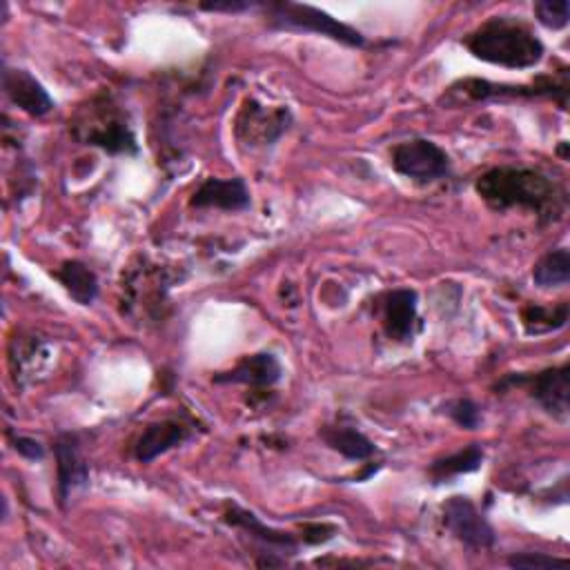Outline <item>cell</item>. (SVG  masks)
Instances as JSON below:
<instances>
[{"label":"cell","instance_id":"obj_1","mask_svg":"<svg viewBox=\"0 0 570 570\" xmlns=\"http://www.w3.org/2000/svg\"><path fill=\"white\" fill-rule=\"evenodd\" d=\"M474 189L492 209L523 207L541 220L559 218L566 207L563 191L546 174L525 167L488 169L476 178Z\"/></svg>","mask_w":570,"mask_h":570},{"label":"cell","instance_id":"obj_2","mask_svg":"<svg viewBox=\"0 0 570 570\" xmlns=\"http://www.w3.org/2000/svg\"><path fill=\"white\" fill-rule=\"evenodd\" d=\"M468 51L490 65L528 69L543 58V42L519 20L492 16L465 38Z\"/></svg>","mask_w":570,"mask_h":570},{"label":"cell","instance_id":"obj_3","mask_svg":"<svg viewBox=\"0 0 570 570\" xmlns=\"http://www.w3.org/2000/svg\"><path fill=\"white\" fill-rule=\"evenodd\" d=\"M69 129L78 142L100 147L109 154L134 156L138 151V142L129 127L127 114L109 96H96L85 102L71 116Z\"/></svg>","mask_w":570,"mask_h":570},{"label":"cell","instance_id":"obj_4","mask_svg":"<svg viewBox=\"0 0 570 570\" xmlns=\"http://www.w3.org/2000/svg\"><path fill=\"white\" fill-rule=\"evenodd\" d=\"M263 16L272 29H287V31H307L318 33L330 40H336L347 47H363L365 36L354 27L332 18L330 13L301 2H261Z\"/></svg>","mask_w":570,"mask_h":570},{"label":"cell","instance_id":"obj_5","mask_svg":"<svg viewBox=\"0 0 570 570\" xmlns=\"http://www.w3.org/2000/svg\"><path fill=\"white\" fill-rule=\"evenodd\" d=\"M505 385H525L530 396L554 419L566 421L570 410V367L568 363L537 374H508L497 390Z\"/></svg>","mask_w":570,"mask_h":570},{"label":"cell","instance_id":"obj_6","mask_svg":"<svg viewBox=\"0 0 570 570\" xmlns=\"http://www.w3.org/2000/svg\"><path fill=\"white\" fill-rule=\"evenodd\" d=\"M392 167L416 183H434L450 174V158L436 142L412 138L392 149Z\"/></svg>","mask_w":570,"mask_h":570},{"label":"cell","instance_id":"obj_7","mask_svg":"<svg viewBox=\"0 0 570 570\" xmlns=\"http://www.w3.org/2000/svg\"><path fill=\"white\" fill-rule=\"evenodd\" d=\"M292 114L287 107L267 109L256 100H245L236 118V136L245 145H274L287 131Z\"/></svg>","mask_w":570,"mask_h":570},{"label":"cell","instance_id":"obj_8","mask_svg":"<svg viewBox=\"0 0 570 570\" xmlns=\"http://www.w3.org/2000/svg\"><path fill=\"white\" fill-rule=\"evenodd\" d=\"M443 523L463 546L472 550H485L497 541L492 525L468 497H450L443 503Z\"/></svg>","mask_w":570,"mask_h":570},{"label":"cell","instance_id":"obj_9","mask_svg":"<svg viewBox=\"0 0 570 570\" xmlns=\"http://www.w3.org/2000/svg\"><path fill=\"white\" fill-rule=\"evenodd\" d=\"M461 87L474 100H485V98H497V96H525V98L548 96V98H554L563 109H566V102H568V78H566V73H561L559 80L541 76L530 85H497V82L470 78V80H463Z\"/></svg>","mask_w":570,"mask_h":570},{"label":"cell","instance_id":"obj_10","mask_svg":"<svg viewBox=\"0 0 570 570\" xmlns=\"http://www.w3.org/2000/svg\"><path fill=\"white\" fill-rule=\"evenodd\" d=\"M53 454H56V472H58V497L65 505L69 497L76 490L87 488L89 483V465L82 456L80 441L71 432H62L53 441Z\"/></svg>","mask_w":570,"mask_h":570},{"label":"cell","instance_id":"obj_11","mask_svg":"<svg viewBox=\"0 0 570 570\" xmlns=\"http://www.w3.org/2000/svg\"><path fill=\"white\" fill-rule=\"evenodd\" d=\"M191 432H194V421H187V419L154 421L140 432L134 445V454L140 463H149L163 452L185 443L191 436Z\"/></svg>","mask_w":570,"mask_h":570},{"label":"cell","instance_id":"obj_12","mask_svg":"<svg viewBox=\"0 0 570 570\" xmlns=\"http://www.w3.org/2000/svg\"><path fill=\"white\" fill-rule=\"evenodd\" d=\"M2 89L7 98L22 109L29 116H45L51 111L53 100L47 94V89L27 71L20 67H2Z\"/></svg>","mask_w":570,"mask_h":570},{"label":"cell","instance_id":"obj_13","mask_svg":"<svg viewBox=\"0 0 570 570\" xmlns=\"http://www.w3.org/2000/svg\"><path fill=\"white\" fill-rule=\"evenodd\" d=\"M191 207H216L225 212H238L249 207V189L243 178H205L189 198Z\"/></svg>","mask_w":570,"mask_h":570},{"label":"cell","instance_id":"obj_14","mask_svg":"<svg viewBox=\"0 0 570 570\" xmlns=\"http://www.w3.org/2000/svg\"><path fill=\"white\" fill-rule=\"evenodd\" d=\"M281 374H283V370H281L278 358L269 352H258V354L240 358L232 370L214 374L212 381L214 383H240V385L261 390V387H269V385L278 383Z\"/></svg>","mask_w":570,"mask_h":570},{"label":"cell","instance_id":"obj_15","mask_svg":"<svg viewBox=\"0 0 570 570\" xmlns=\"http://www.w3.org/2000/svg\"><path fill=\"white\" fill-rule=\"evenodd\" d=\"M416 292L401 287L392 289L383 298V330L390 338L407 343L416 330Z\"/></svg>","mask_w":570,"mask_h":570},{"label":"cell","instance_id":"obj_16","mask_svg":"<svg viewBox=\"0 0 570 570\" xmlns=\"http://www.w3.org/2000/svg\"><path fill=\"white\" fill-rule=\"evenodd\" d=\"M223 521L229 523V525H236V528H240L245 532H249L258 543L267 546V550H278V552H285V554H294L296 548H298L296 539L289 532L274 530V528L265 525L254 512H249L245 508H238L234 503L225 505Z\"/></svg>","mask_w":570,"mask_h":570},{"label":"cell","instance_id":"obj_17","mask_svg":"<svg viewBox=\"0 0 570 570\" xmlns=\"http://www.w3.org/2000/svg\"><path fill=\"white\" fill-rule=\"evenodd\" d=\"M53 276L60 281V285L67 289V294L80 303L91 305L98 296V278L96 274L80 261H65Z\"/></svg>","mask_w":570,"mask_h":570},{"label":"cell","instance_id":"obj_18","mask_svg":"<svg viewBox=\"0 0 570 570\" xmlns=\"http://www.w3.org/2000/svg\"><path fill=\"white\" fill-rule=\"evenodd\" d=\"M321 436L332 450H336L338 454H343L345 459H352V461H365L376 452L374 443L356 428H345V425L330 428L327 425L321 430Z\"/></svg>","mask_w":570,"mask_h":570},{"label":"cell","instance_id":"obj_19","mask_svg":"<svg viewBox=\"0 0 570 570\" xmlns=\"http://www.w3.org/2000/svg\"><path fill=\"white\" fill-rule=\"evenodd\" d=\"M521 323L525 334H548L561 330L568 323V303L561 301L557 305H537L528 303L521 312Z\"/></svg>","mask_w":570,"mask_h":570},{"label":"cell","instance_id":"obj_20","mask_svg":"<svg viewBox=\"0 0 570 570\" xmlns=\"http://www.w3.org/2000/svg\"><path fill=\"white\" fill-rule=\"evenodd\" d=\"M532 281L543 287H561L570 281V254L566 247L550 249L532 267Z\"/></svg>","mask_w":570,"mask_h":570},{"label":"cell","instance_id":"obj_21","mask_svg":"<svg viewBox=\"0 0 570 570\" xmlns=\"http://www.w3.org/2000/svg\"><path fill=\"white\" fill-rule=\"evenodd\" d=\"M9 354H11L9 361H11L16 383H24V379H31L40 370V365L47 361V352L42 343L36 341V336L13 338Z\"/></svg>","mask_w":570,"mask_h":570},{"label":"cell","instance_id":"obj_22","mask_svg":"<svg viewBox=\"0 0 570 570\" xmlns=\"http://www.w3.org/2000/svg\"><path fill=\"white\" fill-rule=\"evenodd\" d=\"M481 463H483V450L476 443H470L468 448H463V450H459L454 454L436 459L430 465V476L439 483V481H445L450 476L474 472V470L481 468Z\"/></svg>","mask_w":570,"mask_h":570},{"label":"cell","instance_id":"obj_23","mask_svg":"<svg viewBox=\"0 0 570 570\" xmlns=\"http://www.w3.org/2000/svg\"><path fill=\"white\" fill-rule=\"evenodd\" d=\"M441 412L465 430H476L481 423V407L472 399H452L441 405Z\"/></svg>","mask_w":570,"mask_h":570},{"label":"cell","instance_id":"obj_24","mask_svg":"<svg viewBox=\"0 0 570 570\" xmlns=\"http://www.w3.org/2000/svg\"><path fill=\"white\" fill-rule=\"evenodd\" d=\"M537 20L548 29H563L570 20V4L568 0H539L534 2Z\"/></svg>","mask_w":570,"mask_h":570},{"label":"cell","instance_id":"obj_25","mask_svg":"<svg viewBox=\"0 0 570 570\" xmlns=\"http://www.w3.org/2000/svg\"><path fill=\"white\" fill-rule=\"evenodd\" d=\"M570 561L561 557H552L546 552H514L508 557L510 568L519 570H552V568H566Z\"/></svg>","mask_w":570,"mask_h":570},{"label":"cell","instance_id":"obj_26","mask_svg":"<svg viewBox=\"0 0 570 570\" xmlns=\"http://www.w3.org/2000/svg\"><path fill=\"white\" fill-rule=\"evenodd\" d=\"M11 443H13V450L29 459V461H36V459H42L45 456V448L40 441L31 439V436H22V434H11Z\"/></svg>","mask_w":570,"mask_h":570},{"label":"cell","instance_id":"obj_27","mask_svg":"<svg viewBox=\"0 0 570 570\" xmlns=\"http://www.w3.org/2000/svg\"><path fill=\"white\" fill-rule=\"evenodd\" d=\"M336 534V528L330 523H305L303 525V541L305 543H325Z\"/></svg>","mask_w":570,"mask_h":570},{"label":"cell","instance_id":"obj_28","mask_svg":"<svg viewBox=\"0 0 570 570\" xmlns=\"http://www.w3.org/2000/svg\"><path fill=\"white\" fill-rule=\"evenodd\" d=\"M261 2H249V0H225V2H200L198 7L205 11H227V13H240L256 9Z\"/></svg>","mask_w":570,"mask_h":570}]
</instances>
